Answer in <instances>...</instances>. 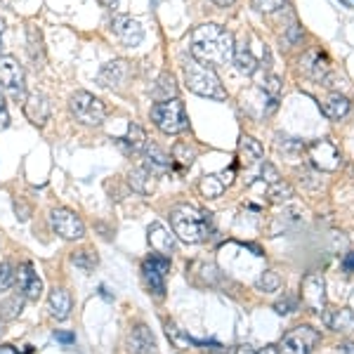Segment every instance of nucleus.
Listing matches in <instances>:
<instances>
[{
    "label": "nucleus",
    "mask_w": 354,
    "mask_h": 354,
    "mask_svg": "<svg viewBox=\"0 0 354 354\" xmlns=\"http://www.w3.org/2000/svg\"><path fill=\"white\" fill-rule=\"evenodd\" d=\"M234 354H258L253 350V347H248V345H241V347H236V350H234Z\"/></svg>",
    "instance_id": "nucleus-44"
},
{
    "label": "nucleus",
    "mask_w": 354,
    "mask_h": 354,
    "mask_svg": "<svg viewBox=\"0 0 354 354\" xmlns=\"http://www.w3.org/2000/svg\"><path fill=\"white\" fill-rule=\"evenodd\" d=\"M71 262L76 267H81L83 272H93L97 267V255L93 253V250L81 248V250H76V253L71 255Z\"/></svg>",
    "instance_id": "nucleus-36"
},
{
    "label": "nucleus",
    "mask_w": 354,
    "mask_h": 354,
    "mask_svg": "<svg viewBox=\"0 0 354 354\" xmlns=\"http://www.w3.org/2000/svg\"><path fill=\"white\" fill-rule=\"evenodd\" d=\"M68 113L73 116V121L88 128H97V125L104 123L106 118V106L100 97H95L88 90H78L68 97Z\"/></svg>",
    "instance_id": "nucleus-6"
},
{
    "label": "nucleus",
    "mask_w": 354,
    "mask_h": 354,
    "mask_svg": "<svg viewBox=\"0 0 354 354\" xmlns=\"http://www.w3.org/2000/svg\"><path fill=\"white\" fill-rule=\"evenodd\" d=\"M258 76V83H255V88H260L262 93H267L274 100H279V95H281V78L277 76V73H272L270 68H262V71L255 73Z\"/></svg>",
    "instance_id": "nucleus-29"
},
{
    "label": "nucleus",
    "mask_w": 354,
    "mask_h": 354,
    "mask_svg": "<svg viewBox=\"0 0 354 354\" xmlns=\"http://www.w3.org/2000/svg\"><path fill=\"white\" fill-rule=\"evenodd\" d=\"M128 352L130 354H156V338L151 328L145 324H137L128 335Z\"/></svg>",
    "instance_id": "nucleus-20"
},
{
    "label": "nucleus",
    "mask_w": 354,
    "mask_h": 354,
    "mask_svg": "<svg viewBox=\"0 0 354 354\" xmlns=\"http://www.w3.org/2000/svg\"><path fill=\"white\" fill-rule=\"evenodd\" d=\"M102 5H104V8H109V10H113L118 5V0H100Z\"/></svg>",
    "instance_id": "nucleus-47"
},
{
    "label": "nucleus",
    "mask_w": 354,
    "mask_h": 354,
    "mask_svg": "<svg viewBox=\"0 0 354 354\" xmlns=\"http://www.w3.org/2000/svg\"><path fill=\"white\" fill-rule=\"evenodd\" d=\"M142 158H145V163L142 165H145V168L153 175H163L173 168V158H170V153H165L158 145H149V142H147L145 151H142Z\"/></svg>",
    "instance_id": "nucleus-22"
},
{
    "label": "nucleus",
    "mask_w": 354,
    "mask_h": 354,
    "mask_svg": "<svg viewBox=\"0 0 354 354\" xmlns=\"http://www.w3.org/2000/svg\"><path fill=\"white\" fill-rule=\"evenodd\" d=\"M153 185H156V175L149 173V170H147L145 165H140V168L130 170V187H133L135 192L149 194L153 189Z\"/></svg>",
    "instance_id": "nucleus-28"
},
{
    "label": "nucleus",
    "mask_w": 354,
    "mask_h": 354,
    "mask_svg": "<svg viewBox=\"0 0 354 354\" xmlns=\"http://www.w3.org/2000/svg\"><path fill=\"white\" fill-rule=\"evenodd\" d=\"M177 90H180V88H177V83H175V76L165 71V73H161V76L156 78L151 95H153V100H156V102H165V100H175Z\"/></svg>",
    "instance_id": "nucleus-27"
},
{
    "label": "nucleus",
    "mask_w": 354,
    "mask_h": 354,
    "mask_svg": "<svg viewBox=\"0 0 354 354\" xmlns=\"http://www.w3.org/2000/svg\"><path fill=\"white\" fill-rule=\"evenodd\" d=\"M232 182H234V168L222 170V173H213V175H203L201 182H198V192H201V196L205 198H218Z\"/></svg>",
    "instance_id": "nucleus-19"
},
{
    "label": "nucleus",
    "mask_w": 354,
    "mask_h": 354,
    "mask_svg": "<svg viewBox=\"0 0 354 354\" xmlns=\"http://www.w3.org/2000/svg\"><path fill=\"white\" fill-rule=\"evenodd\" d=\"M350 100H347L345 95H340V93H333V95H328L326 100H324V104H322V111H324V116L330 118V121H340V118H345L347 113H350Z\"/></svg>",
    "instance_id": "nucleus-26"
},
{
    "label": "nucleus",
    "mask_w": 354,
    "mask_h": 354,
    "mask_svg": "<svg viewBox=\"0 0 354 354\" xmlns=\"http://www.w3.org/2000/svg\"><path fill=\"white\" fill-rule=\"evenodd\" d=\"M168 272H170V258H165V255L153 253L142 262L145 283L149 288V293L156 295V298H165V277H168Z\"/></svg>",
    "instance_id": "nucleus-9"
},
{
    "label": "nucleus",
    "mask_w": 354,
    "mask_h": 354,
    "mask_svg": "<svg viewBox=\"0 0 354 354\" xmlns=\"http://www.w3.org/2000/svg\"><path fill=\"white\" fill-rule=\"evenodd\" d=\"M305 149H307V158H310V163L317 170H326V173H330V170H338L340 168V163H342L340 149L330 140L310 142Z\"/></svg>",
    "instance_id": "nucleus-11"
},
{
    "label": "nucleus",
    "mask_w": 354,
    "mask_h": 354,
    "mask_svg": "<svg viewBox=\"0 0 354 354\" xmlns=\"http://www.w3.org/2000/svg\"><path fill=\"white\" fill-rule=\"evenodd\" d=\"M3 33H5V24H3V19H0V43H3Z\"/></svg>",
    "instance_id": "nucleus-48"
},
{
    "label": "nucleus",
    "mask_w": 354,
    "mask_h": 354,
    "mask_svg": "<svg viewBox=\"0 0 354 354\" xmlns=\"http://www.w3.org/2000/svg\"><path fill=\"white\" fill-rule=\"evenodd\" d=\"M17 283H19L21 288V295L28 300H38L43 293V279L38 277L36 267L31 265V262H24V265L19 267V272H17Z\"/></svg>",
    "instance_id": "nucleus-17"
},
{
    "label": "nucleus",
    "mask_w": 354,
    "mask_h": 354,
    "mask_svg": "<svg viewBox=\"0 0 354 354\" xmlns=\"http://www.w3.org/2000/svg\"><path fill=\"white\" fill-rule=\"evenodd\" d=\"M232 64L236 66L239 73L243 76H255L262 68H270L272 57L270 48L265 41H260L255 33H245L239 43H234V59Z\"/></svg>",
    "instance_id": "nucleus-4"
},
{
    "label": "nucleus",
    "mask_w": 354,
    "mask_h": 354,
    "mask_svg": "<svg viewBox=\"0 0 354 354\" xmlns=\"http://www.w3.org/2000/svg\"><path fill=\"white\" fill-rule=\"evenodd\" d=\"M147 239H149L151 248L156 250L158 255L170 258V253L175 250V239L177 236L165 225H161V222H151L149 230H147Z\"/></svg>",
    "instance_id": "nucleus-18"
},
{
    "label": "nucleus",
    "mask_w": 354,
    "mask_h": 354,
    "mask_svg": "<svg viewBox=\"0 0 354 354\" xmlns=\"http://www.w3.org/2000/svg\"><path fill=\"white\" fill-rule=\"evenodd\" d=\"M24 113L33 125H45L50 118V100L43 93H28L24 97Z\"/></svg>",
    "instance_id": "nucleus-21"
},
{
    "label": "nucleus",
    "mask_w": 354,
    "mask_h": 354,
    "mask_svg": "<svg viewBox=\"0 0 354 354\" xmlns=\"http://www.w3.org/2000/svg\"><path fill=\"white\" fill-rule=\"evenodd\" d=\"M50 227H53V232L57 236L66 239V241H78V239L85 236V225L83 220L78 218L73 210L68 208H55L50 210Z\"/></svg>",
    "instance_id": "nucleus-10"
},
{
    "label": "nucleus",
    "mask_w": 354,
    "mask_h": 354,
    "mask_svg": "<svg viewBox=\"0 0 354 354\" xmlns=\"http://www.w3.org/2000/svg\"><path fill=\"white\" fill-rule=\"evenodd\" d=\"M239 163L245 170L262 168V163H265V149H262V145L255 137L241 135V140H239Z\"/></svg>",
    "instance_id": "nucleus-16"
},
{
    "label": "nucleus",
    "mask_w": 354,
    "mask_h": 354,
    "mask_svg": "<svg viewBox=\"0 0 354 354\" xmlns=\"http://www.w3.org/2000/svg\"><path fill=\"white\" fill-rule=\"evenodd\" d=\"M55 340L64 342V345H73V342H76V335H73V333H64V330H57Z\"/></svg>",
    "instance_id": "nucleus-41"
},
{
    "label": "nucleus",
    "mask_w": 354,
    "mask_h": 354,
    "mask_svg": "<svg viewBox=\"0 0 354 354\" xmlns=\"http://www.w3.org/2000/svg\"><path fill=\"white\" fill-rule=\"evenodd\" d=\"M342 354H354V342H345L342 345Z\"/></svg>",
    "instance_id": "nucleus-46"
},
{
    "label": "nucleus",
    "mask_w": 354,
    "mask_h": 354,
    "mask_svg": "<svg viewBox=\"0 0 354 354\" xmlns=\"http://www.w3.org/2000/svg\"><path fill=\"white\" fill-rule=\"evenodd\" d=\"M255 288L262 290V293H277L281 288V277H279L274 270H267L260 274V279L255 281Z\"/></svg>",
    "instance_id": "nucleus-33"
},
{
    "label": "nucleus",
    "mask_w": 354,
    "mask_h": 354,
    "mask_svg": "<svg viewBox=\"0 0 354 354\" xmlns=\"http://www.w3.org/2000/svg\"><path fill=\"white\" fill-rule=\"evenodd\" d=\"M290 307H295L293 300H286V302L281 300V302H277V305H274V310H277V314H288V312H293Z\"/></svg>",
    "instance_id": "nucleus-42"
},
{
    "label": "nucleus",
    "mask_w": 354,
    "mask_h": 354,
    "mask_svg": "<svg viewBox=\"0 0 354 354\" xmlns=\"http://www.w3.org/2000/svg\"><path fill=\"white\" fill-rule=\"evenodd\" d=\"M300 66H302V73L310 76L312 81H317L322 85H330V81H333V66H330V59L324 53H319V50H310V53L302 57Z\"/></svg>",
    "instance_id": "nucleus-13"
},
{
    "label": "nucleus",
    "mask_w": 354,
    "mask_h": 354,
    "mask_svg": "<svg viewBox=\"0 0 354 354\" xmlns=\"http://www.w3.org/2000/svg\"><path fill=\"white\" fill-rule=\"evenodd\" d=\"M319 340H322L319 330L302 324V326L290 328L283 335L281 342L277 345V354H310L319 345Z\"/></svg>",
    "instance_id": "nucleus-7"
},
{
    "label": "nucleus",
    "mask_w": 354,
    "mask_h": 354,
    "mask_svg": "<svg viewBox=\"0 0 354 354\" xmlns=\"http://www.w3.org/2000/svg\"><path fill=\"white\" fill-rule=\"evenodd\" d=\"M165 335L170 338V342L177 347V350H189V345H192V338L185 333L182 328H177L175 324H170V322H165Z\"/></svg>",
    "instance_id": "nucleus-34"
},
{
    "label": "nucleus",
    "mask_w": 354,
    "mask_h": 354,
    "mask_svg": "<svg viewBox=\"0 0 354 354\" xmlns=\"http://www.w3.org/2000/svg\"><path fill=\"white\" fill-rule=\"evenodd\" d=\"M8 125H10V113H8V104H5L3 85H0V130H5Z\"/></svg>",
    "instance_id": "nucleus-39"
},
{
    "label": "nucleus",
    "mask_w": 354,
    "mask_h": 354,
    "mask_svg": "<svg viewBox=\"0 0 354 354\" xmlns=\"http://www.w3.org/2000/svg\"><path fill=\"white\" fill-rule=\"evenodd\" d=\"M118 147H121L125 153H142V151H145V147H147L145 130H142L137 123H130L128 133H125L123 137H118Z\"/></svg>",
    "instance_id": "nucleus-24"
},
{
    "label": "nucleus",
    "mask_w": 354,
    "mask_h": 354,
    "mask_svg": "<svg viewBox=\"0 0 354 354\" xmlns=\"http://www.w3.org/2000/svg\"><path fill=\"white\" fill-rule=\"evenodd\" d=\"M213 3L218 5V8H230V5H234L236 0H213Z\"/></svg>",
    "instance_id": "nucleus-45"
},
{
    "label": "nucleus",
    "mask_w": 354,
    "mask_h": 354,
    "mask_svg": "<svg viewBox=\"0 0 354 354\" xmlns=\"http://www.w3.org/2000/svg\"><path fill=\"white\" fill-rule=\"evenodd\" d=\"M48 305H50V314H53L57 322H64V319H68L71 307H73L71 293H68L66 288H53L50 290Z\"/></svg>",
    "instance_id": "nucleus-23"
},
{
    "label": "nucleus",
    "mask_w": 354,
    "mask_h": 354,
    "mask_svg": "<svg viewBox=\"0 0 354 354\" xmlns=\"http://www.w3.org/2000/svg\"><path fill=\"white\" fill-rule=\"evenodd\" d=\"M111 31L116 33V38L121 41L125 48H137L145 41V28L137 19L130 15H116L111 19Z\"/></svg>",
    "instance_id": "nucleus-14"
},
{
    "label": "nucleus",
    "mask_w": 354,
    "mask_h": 354,
    "mask_svg": "<svg viewBox=\"0 0 354 354\" xmlns=\"http://www.w3.org/2000/svg\"><path fill=\"white\" fill-rule=\"evenodd\" d=\"M17 283V270L10 260H3L0 262V293L3 290H10Z\"/></svg>",
    "instance_id": "nucleus-37"
},
{
    "label": "nucleus",
    "mask_w": 354,
    "mask_h": 354,
    "mask_svg": "<svg viewBox=\"0 0 354 354\" xmlns=\"http://www.w3.org/2000/svg\"><path fill=\"white\" fill-rule=\"evenodd\" d=\"M26 48H28V55H31V59L36 62V66L43 64V36L41 31H38L33 24L26 26Z\"/></svg>",
    "instance_id": "nucleus-32"
},
{
    "label": "nucleus",
    "mask_w": 354,
    "mask_h": 354,
    "mask_svg": "<svg viewBox=\"0 0 354 354\" xmlns=\"http://www.w3.org/2000/svg\"><path fill=\"white\" fill-rule=\"evenodd\" d=\"M182 73H185V85L189 93L205 97V100H215V102L227 100V90L222 88L220 76L215 73V68L205 66L192 57V59H185Z\"/></svg>",
    "instance_id": "nucleus-3"
},
{
    "label": "nucleus",
    "mask_w": 354,
    "mask_h": 354,
    "mask_svg": "<svg viewBox=\"0 0 354 354\" xmlns=\"http://www.w3.org/2000/svg\"><path fill=\"white\" fill-rule=\"evenodd\" d=\"M300 298L305 302V307H310L312 312H317V314L326 312V281H324L322 274L310 272L302 279Z\"/></svg>",
    "instance_id": "nucleus-12"
},
{
    "label": "nucleus",
    "mask_w": 354,
    "mask_h": 354,
    "mask_svg": "<svg viewBox=\"0 0 354 354\" xmlns=\"http://www.w3.org/2000/svg\"><path fill=\"white\" fill-rule=\"evenodd\" d=\"M149 116L153 125H156L163 135H182L189 130V116H187L185 102H182L180 97L156 102V104L151 106Z\"/></svg>",
    "instance_id": "nucleus-5"
},
{
    "label": "nucleus",
    "mask_w": 354,
    "mask_h": 354,
    "mask_svg": "<svg viewBox=\"0 0 354 354\" xmlns=\"http://www.w3.org/2000/svg\"><path fill=\"white\" fill-rule=\"evenodd\" d=\"M324 322L328 328L338 330V333H354V310H335V312H324Z\"/></svg>",
    "instance_id": "nucleus-25"
},
{
    "label": "nucleus",
    "mask_w": 354,
    "mask_h": 354,
    "mask_svg": "<svg viewBox=\"0 0 354 354\" xmlns=\"http://www.w3.org/2000/svg\"><path fill=\"white\" fill-rule=\"evenodd\" d=\"M300 38H302V26H300V24L288 26V33H286L288 48H290V45H295V43H300Z\"/></svg>",
    "instance_id": "nucleus-40"
},
{
    "label": "nucleus",
    "mask_w": 354,
    "mask_h": 354,
    "mask_svg": "<svg viewBox=\"0 0 354 354\" xmlns=\"http://www.w3.org/2000/svg\"><path fill=\"white\" fill-rule=\"evenodd\" d=\"M267 196H270L274 203L288 201V198H293V187L286 185L283 180H279V182H274V185L267 187Z\"/></svg>",
    "instance_id": "nucleus-35"
},
{
    "label": "nucleus",
    "mask_w": 354,
    "mask_h": 354,
    "mask_svg": "<svg viewBox=\"0 0 354 354\" xmlns=\"http://www.w3.org/2000/svg\"><path fill=\"white\" fill-rule=\"evenodd\" d=\"M21 312H24V295H10L0 302V319L3 322H15L21 317Z\"/></svg>",
    "instance_id": "nucleus-31"
},
{
    "label": "nucleus",
    "mask_w": 354,
    "mask_h": 354,
    "mask_svg": "<svg viewBox=\"0 0 354 354\" xmlns=\"http://www.w3.org/2000/svg\"><path fill=\"white\" fill-rule=\"evenodd\" d=\"M234 36L227 31L225 26L220 24H201L192 31L189 36V53L196 62L218 68V66H227L232 64L234 59Z\"/></svg>",
    "instance_id": "nucleus-1"
},
{
    "label": "nucleus",
    "mask_w": 354,
    "mask_h": 354,
    "mask_svg": "<svg viewBox=\"0 0 354 354\" xmlns=\"http://www.w3.org/2000/svg\"><path fill=\"white\" fill-rule=\"evenodd\" d=\"M253 8L258 10L262 15H272V12H279V10L288 8L290 0H250Z\"/></svg>",
    "instance_id": "nucleus-38"
},
{
    "label": "nucleus",
    "mask_w": 354,
    "mask_h": 354,
    "mask_svg": "<svg viewBox=\"0 0 354 354\" xmlns=\"http://www.w3.org/2000/svg\"><path fill=\"white\" fill-rule=\"evenodd\" d=\"M170 158H173V165H177V168H192L194 161H196V149L189 142H175Z\"/></svg>",
    "instance_id": "nucleus-30"
},
{
    "label": "nucleus",
    "mask_w": 354,
    "mask_h": 354,
    "mask_svg": "<svg viewBox=\"0 0 354 354\" xmlns=\"http://www.w3.org/2000/svg\"><path fill=\"white\" fill-rule=\"evenodd\" d=\"M342 270H345L347 274H354V250L342 258Z\"/></svg>",
    "instance_id": "nucleus-43"
},
{
    "label": "nucleus",
    "mask_w": 354,
    "mask_h": 354,
    "mask_svg": "<svg viewBox=\"0 0 354 354\" xmlns=\"http://www.w3.org/2000/svg\"><path fill=\"white\" fill-rule=\"evenodd\" d=\"M130 76V64L125 59H111L106 62L104 66L100 68V73H97V83L102 85V88H109V90H116L121 88V85L128 81Z\"/></svg>",
    "instance_id": "nucleus-15"
},
{
    "label": "nucleus",
    "mask_w": 354,
    "mask_h": 354,
    "mask_svg": "<svg viewBox=\"0 0 354 354\" xmlns=\"http://www.w3.org/2000/svg\"><path fill=\"white\" fill-rule=\"evenodd\" d=\"M210 213L192 203H180L170 210L173 234L185 243H201L210 236Z\"/></svg>",
    "instance_id": "nucleus-2"
},
{
    "label": "nucleus",
    "mask_w": 354,
    "mask_h": 354,
    "mask_svg": "<svg viewBox=\"0 0 354 354\" xmlns=\"http://www.w3.org/2000/svg\"><path fill=\"white\" fill-rule=\"evenodd\" d=\"M0 85L8 90L15 100H24L26 97V76L24 66L12 55H0Z\"/></svg>",
    "instance_id": "nucleus-8"
}]
</instances>
